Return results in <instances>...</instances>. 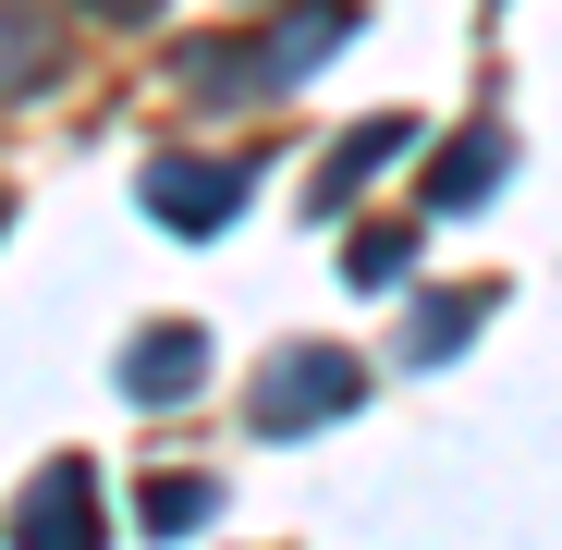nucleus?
Returning a JSON list of instances; mask_svg holds the SVG:
<instances>
[{"mask_svg": "<svg viewBox=\"0 0 562 550\" xmlns=\"http://www.w3.org/2000/svg\"><path fill=\"white\" fill-rule=\"evenodd\" d=\"M342 404H355V355H269V380L245 392V428L294 440V428H330Z\"/></svg>", "mask_w": 562, "mask_h": 550, "instance_id": "obj_1", "label": "nucleus"}, {"mask_svg": "<svg viewBox=\"0 0 562 550\" xmlns=\"http://www.w3.org/2000/svg\"><path fill=\"white\" fill-rule=\"evenodd\" d=\"M13 550H99V478L74 465H37V490L13 502Z\"/></svg>", "mask_w": 562, "mask_h": 550, "instance_id": "obj_2", "label": "nucleus"}, {"mask_svg": "<svg viewBox=\"0 0 562 550\" xmlns=\"http://www.w3.org/2000/svg\"><path fill=\"white\" fill-rule=\"evenodd\" d=\"M147 209H159L171 233H221V221L245 209V171H221V159H159V171H147Z\"/></svg>", "mask_w": 562, "mask_h": 550, "instance_id": "obj_3", "label": "nucleus"}, {"mask_svg": "<svg viewBox=\"0 0 562 550\" xmlns=\"http://www.w3.org/2000/svg\"><path fill=\"white\" fill-rule=\"evenodd\" d=\"M196 367H209L196 330H147V343L123 355V392H135V404H183V392H196Z\"/></svg>", "mask_w": 562, "mask_h": 550, "instance_id": "obj_4", "label": "nucleus"}, {"mask_svg": "<svg viewBox=\"0 0 562 550\" xmlns=\"http://www.w3.org/2000/svg\"><path fill=\"white\" fill-rule=\"evenodd\" d=\"M502 183V135H464V147H440V171H428V209H477Z\"/></svg>", "mask_w": 562, "mask_h": 550, "instance_id": "obj_5", "label": "nucleus"}, {"mask_svg": "<svg viewBox=\"0 0 562 550\" xmlns=\"http://www.w3.org/2000/svg\"><path fill=\"white\" fill-rule=\"evenodd\" d=\"M464 330H477V306H416V330H404V343H416V367H428V355H452Z\"/></svg>", "mask_w": 562, "mask_h": 550, "instance_id": "obj_6", "label": "nucleus"}, {"mask_svg": "<svg viewBox=\"0 0 562 550\" xmlns=\"http://www.w3.org/2000/svg\"><path fill=\"white\" fill-rule=\"evenodd\" d=\"M355 282L392 294V282H404V233H367V245H355Z\"/></svg>", "mask_w": 562, "mask_h": 550, "instance_id": "obj_7", "label": "nucleus"}, {"mask_svg": "<svg viewBox=\"0 0 562 550\" xmlns=\"http://www.w3.org/2000/svg\"><path fill=\"white\" fill-rule=\"evenodd\" d=\"M196 514H209V478H171V490L147 502V526H196Z\"/></svg>", "mask_w": 562, "mask_h": 550, "instance_id": "obj_8", "label": "nucleus"}, {"mask_svg": "<svg viewBox=\"0 0 562 550\" xmlns=\"http://www.w3.org/2000/svg\"><path fill=\"white\" fill-rule=\"evenodd\" d=\"M25 61H37V37H25V25H0V86H25Z\"/></svg>", "mask_w": 562, "mask_h": 550, "instance_id": "obj_9", "label": "nucleus"}]
</instances>
